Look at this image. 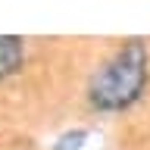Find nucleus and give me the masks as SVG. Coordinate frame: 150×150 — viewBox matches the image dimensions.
Here are the masks:
<instances>
[{"label": "nucleus", "mask_w": 150, "mask_h": 150, "mask_svg": "<svg viewBox=\"0 0 150 150\" xmlns=\"http://www.w3.org/2000/svg\"><path fill=\"white\" fill-rule=\"evenodd\" d=\"M150 75L147 44L131 38L91 75L88 81V103L100 112H122L141 100Z\"/></svg>", "instance_id": "1"}, {"label": "nucleus", "mask_w": 150, "mask_h": 150, "mask_svg": "<svg viewBox=\"0 0 150 150\" xmlns=\"http://www.w3.org/2000/svg\"><path fill=\"white\" fill-rule=\"evenodd\" d=\"M25 63V41L16 35H0V81L16 75Z\"/></svg>", "instance_id": "2"}, {"label": "nucleus", "mask_w": 150, "mask_h": 150, "mask_svg": "<svg viewBox=\"0 0 150 150\" xmlns=\"http://www.w3.org/2000/svg\"><path fill=\"white\" fill-rule=\"evenodd\" d=\"M84 138H88V134H84V131H75V134H66V138H59V141H56V147L53 150H69V147H78V141H84Z\"/></svg>", "instance_id": "3"}]
</instances>
